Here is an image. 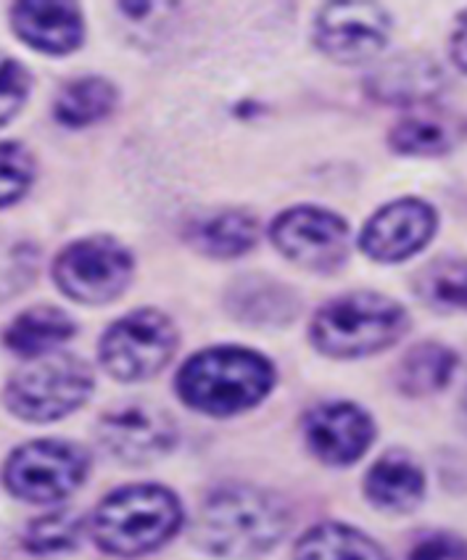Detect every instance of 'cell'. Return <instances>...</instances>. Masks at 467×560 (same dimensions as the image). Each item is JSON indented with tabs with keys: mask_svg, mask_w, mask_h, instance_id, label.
<instances>
[{
	"mask_svg": "<svg viewBox=\"0 0 467 560\" xmlns=\"http://www.w3.org/2000/svg\"><path fill=\"white\" fill-rule=\"evenodd\" d=\"M291 529V511L278 494L248 483H225L198 505L194 542L225 560L267 556Z\"/></svg>",
	"mask_w": 467,
	"mask_h": 560,
	"instance_id": "cell-1",
	"label": "cell"
},
{
	"mask_svg": "<svg viewBox=\"0 0 467 560\" xmlns=\"http://www.w3.org/2000/svg\"><path fill=\"white\" fill-rule=\"evenodd\" d=\"M275 365L246 347H209L194 354L175 378L185 407L211 418L252 410L275 386Z\"/></svg>",
	"mask_w": 467,
	"mask_h": 560,
	"instance_id": "cell-2",
	"label": "cell"
},
{
	"mask_svg": "<svg viewBox=\"0 0 467 560\" xmlns=\"http://www.w3.org/2000/svg\"><path fill=\"white\" fill-rule=\"evenodd\" d=\"M185 521L175 492L159 483H130L114 489L91 513V537L114 558H143L180 532Z\"/></svg>",
	"mask_w": 467,
	"mask_h": 560,
	"instance_id": "cell-3",
	"label": "cell"
},
{
	"mask_svg": "<svg viewBox=\"0 0 467 560\" xmlns=\"http://www.w3.org/2000/svg\"><path fill=\"white\" fill-rule=\"evenodd\" d=\"M409 312L394 296L377 291H349L315 312L310 341L332 360H362L386 352L405 339Z\"/></svg>",
	"mask_w": 467,
	"mask_h": 560,
	"instance_id": "cell-4",
	"label": "cell"
},
{
	"mask_svg": "<svg viewBox=\"0 0 467 560\" xmlns=\"http://www.w3.org/2000/svg\"><path fill=\"white\" fill-rule=\"evenodd\" d=\"M95 389L93 368L77 354L54 352L16 371L3 389L11 416L27 423H56L72 416Z\"/></svg>",
	"mask_w": 467,
	"mask_h": 560,
	"instance_id": "cell-5",
	"label": "cell"
},
{
	"mask_svg": "<svg viewBox=\"0 0 467 560\" xmlns=\"http://www.w3.org/2000/svg\"><path fill=\"white\" fill-rule=\"evenodd\" d=\"M50 276L67 299L101 307L119 299L132 283L136 257L114 235H85L56 254Z\"/></svg>",
	"mask_w": 467,
	"mask_h": 560,
	"instance_id": "cell-6",
	"label": "cell"
},
{
	"mask_svg": "<svg viewBox=\"0 0 467 560\" xmlns=\"http://www.w3.org/2000/svg\"><path fill=\"white\" fill-rule=\"evenodd\" d=\"M91 474V455L67 439H35L9 455L3 483L16 500L54 505L74 494Z\"/></svg>",
	"mask_w": 467,
	"mask_h": 560,
	"instance_id": "cell-7",
	"label": "cell"
},
{
	"mask_svg": "<svg viewBox=\"0 0 467 560\" xmlns=\"http://www.w3.org/2000/svg\"><path fill=\"white\" fill-rule=\"evenodd\" d=\"M175 323L164 312L143 307L119 317L98 341V360L104 371L121 384H138L162 373L177 352Z\"/></svg>",
	"mask_w": 467,
	"mask_h": 560,
	"instance_id": "cell-8",
	"label": "cell"
},
{
	"mask_svg": "<svg viewBox=\"0 0 467 560\" xmlns=\"http://www.w3.org/2000/svg\"><path fill=\"white\" fill-rule=\"evenodd\" d=\"M394 19L377 3H325L312 22V40L325 59L341 67H362L375 61L392 43Z\"/></svg>",
	"mask_w": 467,
	"mask_h": 560,
	"instance_id": "cell-9",
	"label": "cell"
},
{
	"mask_svg": "<svg viewBox=\"0 0 467 560\" xmlns=\"http://www.w3.org/2000/svg\"><path fill=\"white\" fill-rule=\"evenodd\" d=\"M347 218L315 203L285 209L270 225V241L288 262L310 272H336L349 259Z\"/></svg>",
	"mask_w": 467,
	"mask_h": 560,
	"instance_id": "cell-10",
	"label": "cell"
},
{
	"mask_svg": "<svg viewBox=\"0 0 467 560\" xmlns=\"http://www.w3.org/2000/svg\"><path fill=\"white\" fill-rule=\"evenodd\" d=\"M95 436L114 460L125 466H151L180 442L175 418L149 402H121L104 410Z\"/></svg>",
	"mask_w": 467,
	"mask_h": 560,
	"instance_id": "cell-11",
	"label": "cell"
},
{
	"mask_svg": "<svg viewBox=\"0 0 467 560\" xmlns=\"http://www.w3.org/2000/svg\"><path fill=\"white\" fill-rule=\"evenodd\" d=\"M436 233V207L420 196H399L370 214L360 233V249L373 262L399 265L425 252Z\"/></svg>",
	"mask_w": 467,
	"mask_h": 560,
	"instance_id": "cell-12",
	"label": "cell"
},
{
	"mask_svg": "<svg viewBox=\"0 0 467 560\" xmlns=\"http://www.w3.org/2000/svg\"><path fill=\"white\" fill-rule=\"evenodd\" d=\"M304 439L319 463L349 468L373 447L375 420L354 402H323L304 416Z\"/></svg>",
	"mask_w": 467,
	"mask_h": 560,
	"instance_id": "cell-13",
	"label": "cell"
},
{
	"mask_svg": "<svg viewBox=\"0 0 467 560\" xmlns=\"http://www.w3.org/2000/svg\"><path fill=\"white\" fill-rule=\"evenodd\" d=\"M11 32L19 43L46 56H69L82 48L87 35L85 14L77 3H14L9 11Z\"/></svg>",
	"mask_w": 467,
	"mask_h": 560,
	"instance_id": "cell-14",
	"label": "cell"
},
{
	"mask_svg": "<svg viewBox=\"0 0 467 560\" xmlns=\"http://www.w3.org/2000/svg\"><path fill=\"white\" fill-rule=\"evenodd\" d=\"M364 91L386 106H431L444 91V69L428 54H396L364 78Z\"/></svg>",
	"mask_w": 467,
	"mask_h": 560,
	"instance_id": "cell-15",
	"label": "cell"
},
{
	"mask_svg": "<svg viewBox=\"0 0 467 560\" xmlns=\"http://www.w3.org/2000/svg\"><path fill=\"white\" fill-rule=\"evenodd\" d=\"M467 140V117L452 109L420 106L399 117L388 130L386 143L394 154L409 159H439L452 154Z\"/></svg>",
	"mask_w": 467,
	"mask_h": 560,
	"instance_id": "cell-16",
	"label": "cell"
},
{
	"mask_svg": "<svg viewBox=\"0 0 467 560\" xmlns=\"http://www.w3.org/2000/svg\"><path fill=\"white\" fill-rule=\"evenodd\" d=\"M425 470L405 450H388L367 468L362 492L370 505L381 513L405 515L425 500Z\"/></svg>",
	"mask_w": 467,
	"mask_h": 560,
	"instance_id": "cell-17",
	"label": "cell"
},
{
	"mask_svg": "<svg viewBox=\"0 0 467 560\" xmlns=\"http://www.w3.org/2000/svg\"><path fill=\"white\" fill-rule=\"evenodd\" d=\"M227 312L238 323L259 328L288 326L299 315V294L270 276H241L227 289Z\"/></svg>",
	"mask_w": 467,
	"mask_h": 560,
	"instance_id": "cell-18",
	"label": "cell"
},
{
	"mask_svg": "<svg viewBox=\"0 0 467 560\" xmlns=\"http://www.w3.org/2000/svg\"><path fill=\"white\" fill-rule=\"evenodd\" d=\"M183 238L209 259H238L257 246L259 220L246 209H217L185 222Z\"/></svg>",
	"mask_w": 467,
	"mask_h": 560,
	"instance_id": "cell-19",
	"label": "cell"
},
{
	"mask_svg": "<svg viewBox=\"0 0 467 560\" xmlns=\"http://www.w3.org/2000/svg\"><path fill=\"white\" fill-rule=\"evenodd\" d=\"M77 323L54 304H35L19 312L3 330V343L11 354L24 360H40L54 354L61 343L72 341Z\"/></svg>",
	"mask_w": 467,
	"mask_h": 560,
	"instance_id": "cell-20",
	"label": "cell"
},
{
	"mask_svg": "<svg viewBox=\"0 0 467 560\" xmlns=\"http://www.w3.org/2000/svg\"><path fill=\"white\" fill-rule=\"evenodd\" d=\"M119 88L104 74L69 80L54 98V119L67 130H85L117 112Z\"/></svg>",
	"mask_w": 467,
	"mask_h": 560,
	"instance_id": "cell-21",
	"label": "cell"
},
{
	"mask_svg": "<svg viewBox=\"0 0 467 560\" xmlns=\"http://www.w3.org/2000/svg\"><path fill=\"white\" fill-rule=\"evenodd\" d=\"M459 358L452 347L439 341L415 343L401 354L394 371L396 389L407 397H431L444 392L457 373Z\"/></svg>",
	"mask_w": 467,
	"mask_h": 560,
	"instance_id": "cell-22",
	"label": "cell"
},
{
	"mask_svg": "<svg viewBox=\"0 0 467 560\" xmlns=\"http://www.w3.org/2000/svg\"><path fill=\"white\" fill-rule=\"evenodd\" d=\"M293 560H392V556L367 532L325 521L299 537Z\"/></svg>",
	"mask_w": 467,
	"mask_h": 560,
	"instance_id": "cell-23",
	"label": "cell"
},
{
	"mask_svg": "<svg viewBox=\"0 0 467 560\" xmlns=\"http://www.w3.org/2000/svg\"><path fill=\"white\" fill-rule=\"evenodd\" d=\"M91 534V515L63 508L30 521L22 534V547L32 556H61L72 552Z\"/></svg>",
	"mask_w": 467,
	"mask_h": 560,
	"instance_id": "cell-24",
	"label": "cell"
},
{
	"mask_svg": "<svg viewBox=\"0 0 467 560\" xmlns=\"http://www.w3.org/2000/svg\"><path fill=\"white\" fill-rule=\"evenodd\" d=\"M415 294L439 312H467V262L436 259L415 278Z\"/></svg>",
	"mask_w": 467,
	"mask_h": 560,
	"instance_id": "cell-25",
	"label": "cell"
},
{
	"mask_svg": "<svg viewBox=\"0 0 467 560\" xmlns=\"http://www.w3.org/2000/svg\"><path fill=\"white\" fill-rule=\"evenodd\" d=\"M37 177L35 154L19 140H0V209L14 207L30 194Z\"/></svg>",
	"mask_w": 467,
	"mask_h": 560,
	"instance_id": "cell-26",
	"label": "cell"
},
{
	"mask_svg": "<svg viewBox=\"0 0 467 560\" xmlns=\"http://www.w3.org/2000/svg\"><path fill=\"white\" fill-rule=\"evenodd\" d=\"M37 259H40V252L32 241H0V299H9L27 289L35 280Z\"/></svg>",
	"mask_w": 467,
	"mask_h": 560,
	"instance_id": "cell-27",
	"label": "cell"
},
{
	"mask_svg": "<svg viewBox=\"0 0 467 560\" xmlns=\"http://www.w3.org/2000/svg\"><path fill=\"white\" fill-rule=\"evenodd\" d=\"M32 95V74L22 61L0 54V130L19 117Z\"/></svg>",
	"mask_w": 467,
	"mask_h": 560,
	"instance_id": "cell-28",
	"label": "cell"
},
{
	"mask_svg": "<svg viewBox=\"0 0 467 560\" xmlns=\"http://www.w3.org/2000/svg\"><path fill=\"white\" fill-rule=\"evenodd\" d=\"M407 560H467V539L444 529L422 532L409 545Z\"/></svg>",
	"mask_w": 467,
	"mask_h": 560,
	"instance_id": "cell-29",
	"label": "cell"
},
{
	"mask_svg": "<svg viewBox=\"0 0 467 560\" xmlns=\"http://www.w3.org/2000/svg\"><path fill=\"white\" fill-rule=\"evenodd\" d=\"M450 59L457 72H463L467 78V9H463L454 19L452 32H450Z\"/></svg>",
	"mask_w": 467,
	"mask_h": 560,
	"instance_id": "cell-30",
	"label": "cell"
}]
</instances>
